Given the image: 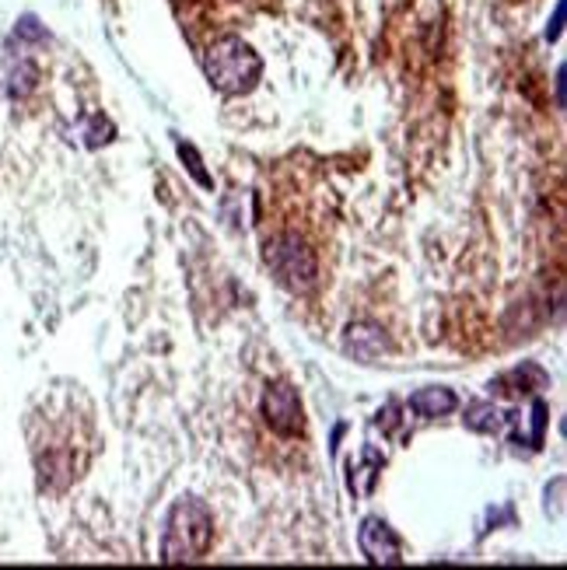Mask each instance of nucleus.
I'll use <instances>...</instances> for the list:
<instances>
[{"instance_id": "4", "label": "nucleus", "mask_w": 567, "mask_h": 570, "mask_svg": "<svg viewBox=\"0 0 567 570\" xmlns=\"http://www.w3.org/2000/svg\"><path fill=\"white\" fill-rule=\"evenodd\" d=\"M260 413H263V424L274 434H281V438H294V434L305 431L302 395H299V389L287 385V382L266 385Z\"/></svg>"}, {"instance_id": "13", "label": "nucleus", "mask_w": 567, "mask_h": 570, "mask_svg": "<svg viewBox=\"0 0 567 570\" xmlns=\"http://www.w3.org/2000/svg\"><path fill=\"white\" fill-rule=\"evenodd\" d=\"M560 24H564V0H557L554 24H550V29H547V39H550V42H557V36H560Z\"/></svg>"}, {"instance_id": "2", "label": "nucleus", "mask_w": 567, "mask_h": 570, "mask_svg": "<svg viewBox=\"0 0 567 570\" xmlns=\"http://www.w3.org/2000/svg\"><path fill=\"white\" fill-rule=\"evenodd\" d=\"M204 70H207V81L217 91L250 95L263 78V60L245 39L225 36V39L211 42V49L204 53Z\"/></svg>"}, {"instance_id": "6", "label": "nucleus", "mask_w": 567, "mask_h": 570, "mask_svg": "<svg viewBox=\"0 0 567 570\" xmlns=\"http://www.w3.org/2000/svg\"><path fill=\"white\" fill-rule=\"evenodd\" d=\"M343 354L361 364H372L375 357L392 354V340L379 322H351L348 333H343Z\"/></svg>"}, {"instance_id": "1", "label": "nucleus", "mask_w": 567, "mask_h": 570, "mask_svg": "<svg viewBox=\"0 0 567 570\" xmlns=\"http://www.w3.org/2000/svg\"><path fill=\"white\" fill-rule=\"evenodd\" d=\"M214 542V514L204 501L179 498L165 518L162 563H193L204 560Z\"/></svg>"}, {"instance_id": "3", "label": "nucleus", "mask_w": 567, "mask_h": 570, "mask_svg": "<svg viewBox=\"0 0 567 570\" xmlns=\"http://www.w3.org/2000/svg\"><path fill=\"white\" fill-rule=\"evenodd\" d=\"M263 263L270 266L274 281L281 287L294 291V294H309L319 284V259H315V253L309 249L305 238L291 235V232H281L274 238H266Z\"/></svg>"}, {"instance_id": "5", "label": "nucleus", "mask_w": 567, "mask_h": 570, "mask_svg": "<svg viewBox=\"0 0 567 570\" xmlns=\"http://www.w3.org/2000/svg\"><path fill=\"white\" fill-rule=\"evenodd\" d=\"M358 547L368 563H403V542L389 529L385 518L368 514L358 529Z\"/></svg>"}, {"instance_id": "8", "label": "nucleus", "mask_w": 567, "mask_h": 570, "mask_svg": "<svg viewBox=\"0 0 567 570\" xmlns=\"http://www.w3.org/2000/svg\"><path fill=\"white\" fill-rule=\"evenodd\" d=\"M466 428L477 431V434H505L511 428V413H505L501 406L487 403V400H477L466 406Z\"/></svg>"}, {"instance_id": "9", "label": "nucleus", "mask_w": 567, "mask_h": 570, "mask_svg": "<svg viewBox=\"0 0 567 570\" xmlns=\"http://www.w3.org/2000/svg\"><path fill=\"white\" fill-rule=\"evenodd\" d=\"M36 81H39V67L32 60H18L4 73V95L8 98H25V95L36 91Z\"/></svg>"}, {"instance_id": "11", "label": "nucleus", "mask_w": 567, "mask_h": 570, "mask_svg": "<svg viewBox=\"0 0 567 570\" xmlns=\"http://www.w3.org/2000/svg\"><path fill=\"white\" fill-rule=\"evenodd\" d=\"M176 151H179V158H183V165L189 168V176L201 183L204 189H214V179H211V171L204 168V158H201V151H196L193 144H186V140H179L176 137Z\"/></svg>"}, {"instance_id": "12", "label": "nucleus", "mask_w": 567, "mask_h": 570, "mask_svg": "<svg viewBox=\"0 0 567 570\" xmlns=\"http://www.w3.org/2000/svg\"><path fill=\"white\" fill-rule=\"evenodd\" d=\"M14 39H29V42H46L49 36H46V29L39 24V18H32V14H25L18 24H14Z\"/></svg>"}, {"instance_id": "10", "label": "nucleus", "mask_w": 567, "mask_h": 570, "mask_svg": "<svg viewBox=\"0 0 567 570\" xmlns=\"http://www.w3.org/2000/svg\"><path fill=\"white\" fill-rule=\"evenodd\" d=\"M78 137H81L85 147H91V151H95V147H102V144H109L116 137V127H113L106 116L95 112V116H88L81 127H78Z\"/></svg>"}, {"instance_id": "7", "label": "nucleus", "mask_w": 567, "mask_h": 570, "mask_svg": "<svg viewBox=\"0 0 567 570\" xmlns=\"http://www.w3.org/2000/svg\"><path fill=\"white\" fill-rule=\"evenodd\" d=\"M417 416L434 420V416H449L459 406V395L446 385H428V389H417L407 403Z\"/></svg>"}, {"instance_id": "14", "label": "nucleus", "mask_w": 567, "mask_h": 570, "mask_svg": "<svg viewBox=\"0 0 567 570\" xmlns=\"http://www.w3.org/2000/svg\"><path fill=\"white\" fill-rule=\"evenodd\" d=\"M557 106L564 109V67L557 70Z\"/></svg>"}]
</instances>
